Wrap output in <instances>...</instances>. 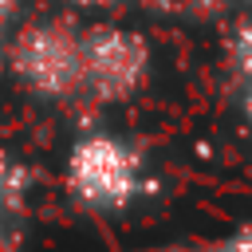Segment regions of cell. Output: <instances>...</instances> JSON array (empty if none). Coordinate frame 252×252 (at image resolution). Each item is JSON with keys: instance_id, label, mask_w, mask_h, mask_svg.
Instances as JSON below:
<instances>
[{"instance_id": "6da1fadb", "label": "cell", "mask_w": 252, "mask_h": 252, "mask_svg": "<svg viewBox=\"0 0 252 252\" xmlns=\"http://www.w3.org/2000/svg\"><path fill=\"white\" fill-rule=\"evenodd\" d=\"M4 71L39 102L83 106V24L63 12L16 24L4 39Z\"/></svg>"}, {"instance_id": "7a4b0ae2", "label": "cell", "mask_w": 252, "mask_h": 252, "mask_svg": "<svg viewBox=\"0 0 252 252\" xmlns=\"http://www.w3.org/2000/svg\"><path fill=\"white\" fill-rule=\"evenodd\" d=\"M63 189L79 209L118 217L146 201L158 185L134 142L110 130H87L71 142L63 158Z\"/></svg>"}, {"instance_id": "3957f363", "label": "cell", "mask_w": 252, "mask_h": 252, "mask_svg": "<svg viewBox=\"0 0 252 252\" xmlns=\"http://www.w3.org/2000/svg\"><path fill=\"white\" fill-rule=\"evenodd\" d=\"M154 75V47L142 32L110 20L83 24V106H122Z\"/></svg>"}, {"instance_id": "277c9868", "label": "cell", "mask_w": 252, "mask_h": 252, "mask_svg": "<svg viewBox=\"0 0 252 252\" xmlns=\"http://www.w3.org/2000/svg\"><path fill=\"white\" fill-rule=\"evenodd\" d=\"M28 169L0 150V252H24V217H28Z\"/></svg>"}, {"instance_id": "5b68a950", "label": "cell", "mask_w": 252, "mask_h": 252, "mask_svg": "<svg viewBox=\"0 0 252 252\" xmlns=\"http://www.w3.org/2000/svg\"><path fill=\"white\" fill-rule=\"evenodd\" d=\"M228 55H232V67H236L240 83H244V87H252V24H240V28H236Z\"/></svg>"}, {"instance_id": "8992f818", "label": "cell", "mask_w": 252, "mask_h": 252, "mask_svg": "<svg viewBox=\"0 0 252 252\" xmlns=\"http://www.w3.org/2000/svg\"><path fill=\"white\" fill-rule=\"evenodd\" d=\"M169 252H252V224H240V228H232L220 240L193 244V248H169Z\"/></svg>"}, {"instance_id": "52a82bcc", "label": "cell", "mask_w": 252, "mask_h": 252, "mask_svg": "<svg viewBox=\"0 0 252 252\" xmlns=\"http://www.w3.org/2000/svg\"><path fill=\"white\" fill-rule=\"evenodd\" d=\"M12 20H16V0H0V35L12 32Z\"/></svg>"}, {"instance_id": "ba28073f", "label": "cell", "mask_w": 252, "mask_h": 252, "mask_svg": "<svg viewBox=\"0 0 252 252\" xmlns=\"http://www.w3.org/2000/svg\"><path fill=\"white\" fill-rule=\"evenodd\" d=\"M67 4L87 8V12H102V8H118V4H126V0H67Z\"/></svg>"}, {"instance_id": "9c48e42d", "label": "cell", "mask_w": 252, "mask_h": 252, "mask_svg": "<svg viewBox=\"0 0 252 252\" xmlns=\"http://www.w3.org/2000/svg\"><path fill=\"white\" fill-rule=\"evenodd\" d=\"M240 110H244V122L252 130V87H244V98H240Z\"/></svg>"}, {"instance_id": "30bf717a", "label": "cell", "mask_w": 252, "mask_h": 252, "mask_svg": "<svg viewBox=\"0 0 252 252\" xmlns=\"http://www.w3.org/2000/svg\"><path fill=\"white\" fill-rule=\"evenodd\" d=\"M0 75H4V63H0Z\"/></svg>"}]
</instances>
